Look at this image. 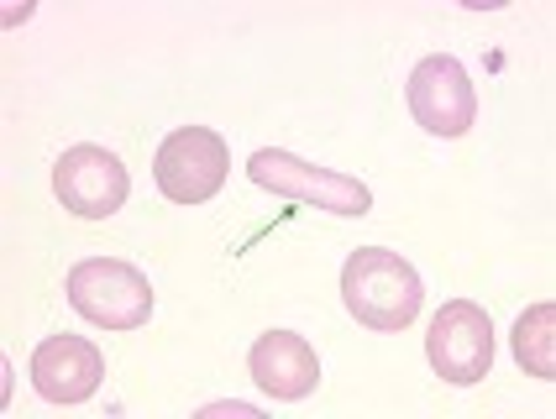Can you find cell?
<instances>
[{"instance_id": "obj_4", "label": "cell", "mask_w": 556, "mask_h": 419, "mask_svg": "<svg viewBox=\"0 0 556 419\" xmlns=\"http://www.w3.org/2000/svg\"><path fill=\"white\" fill-rule=\"evenodd\" d=\"M226 174H231V152L211 126H179L153 152V179L163 189V200H174V205L216 200Z\"/></svg>"}, {"instance_id": "obj_5", "label": "cell", "mask_w": 556, "mask_h": 419, "mask_svg": "<svg viewBox=\"0 0 556 419\" xmlns=\"http://www.w3.org/2000/svg\"><path fill=\"white\" fill-rule=\"evenodd\" d=\"M426 357L435 378H446L452 389H472L489 378L494 367V320L489 309L472 300H452L435 309L431 335H426Z\"/></svg>"}, {"instance_id": "obj_8", "label": "cell", "mask_w": 556, "mask_h": 419, "mask_svg": "<svg viewBox=\"0 0 556 419\" xmlns=\"http://www.w3.org/2000/svg\"><path fill=\"white\" fill-rule=\"evenodd\" d=\"M27 372H31V389L42 393L48 404H85L100 389V378H105V357L85 335H48L31 352Z\"/></svg>"}, {"instance_id": "obj_9", "label": "cell", "mask_w": 556, "mask_h": 419, "mask_svg": "<svg viewBox=\"0 0 556 419\" xmlns=\"http://www.w3.org/2000/svg\"><path fill=\"white\" fill-rule=\"evenodd\" d=\"M252 383L278 398V404H294V398H309L315 383H320V357L309 352L305 335L294 330H263L248 352Z\"/></svg>"}, {"instance_id": "obj_7", "label": "cell", "mask_w": 556, "mask_h": 419, "mask_svg": "<svg viewBox=\"0 0 556 419\" xmlns=\"http://www.w3.org/2000/svg\"><path fill=\"white\" fill-rule=\"evenodd\" d=\"M404 100H409V116L420 120L431 137H463L472 116H478V94H472V79L457 59L446 53H431V59L415 63L409 85H404Z\"/></svg>"}, {"instance_id": "obj_3", "label": "cell", "mask_w": 556, "mask_h": 419, "mask_svg": "<svg viewBox=\"0 0 556 419\" xmlns=\"http://www.w3.org/2000/svg\"><path fill=\"white\" fill-rule=\"evenodd\" d=\"M63 294L100 330H137L153 320V283L131 263H116V257H85V263H74Z\"/></svg>"}, {"instance_id": "obj_6", "label": "cell", "mask_w": 556, "mask_h": 419, "mask_svg": "<svg viewBox=\"0 0 556 419\" xmlns=\"http://www.w3.org/2000/svg\"><path fill=\"white\" fill-rule=\"evenodd\" d=\"M53 194H59V205L68 210V215L105 220V215H116V210L126 205L131 174H126V163L111 148L79 142V148H68L59 163H53Z\"/></svg>"}, {"instance_id": "obj_1", "label": "cell", "mask_w": 556, "mask_h": 419, "mask_svg": "<svg viewBox=\"0 0 556 419\" xmlns=\"http://www.w3.org/2000/svg\"><path fill=\"white\" fill-rule=\"evenodd\" d=\"M341 300H346V315L363 330H378V335H394V330H409L420 304H426V283L420 272L404 263L400 252L389 246H357L341 268Z\"/></svg>"}, {"instance_id": "obj_2", "label": "cell", "mask_w": 556, "mask_h": 419, "mask_svg": "<svg viewBox=\"0 0 556 419\" xmlns=\"http://www.w3.org/2000/svg\"><path fill=\"white\" fill-rule=\"evenodd\" d=\"M248 179L257 189H268L278 200H300L309 210H326V215H372V189L341 168H315L294 152H278V148H257L248 157Z\"/></svg>"}, {"instance_id": "obj_10", "label": "cell", "mask_w": 556, "mask_h": 419, "mask_svg": "<svg viewBox=\"0 0 556 419\" xmlns=\"http://www.w3.org/2000/svg\"><path fill=\"white\" fill-rule=\"evenodd\" d=\"M515 361L526 367L530 378L552 383L556 378V304H530L526 315L515 320Z\"/></svg>"}]
</instances>
